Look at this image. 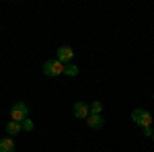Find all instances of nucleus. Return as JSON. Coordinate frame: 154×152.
I'll return each mask as SVG.
<instances>
[{
    "instance_id": "nucleus-1",
    "label": "nucleus",
    "mask_w": 154,
    "mask_h": 152,
    "mask_svg": "<svg viewBox=\"0 0 154 152\" xmlns=\"http://www.w3.org/2000/svg\"><path fill=\"white\" fill-rule=\"evenodd\" d=\"M131 121L138 123V126H142V128H148L152 123V113L146 111V109H134L131 111Z\"/></svg>"
},
{
    "instance_id": "nucleus-2",
    "label": "nucleus",
    "mask_w": 154,
    "mask_h": 152,
    "mask_svg": "<svg viewBox=\"0 0 154 152\" xmlns=\"http://www.w3.org/2000/svg\"><path fill=\"white\" fill-rule=\"evenodd\" d=\"M64 68H66V64H62L60 60H48L43 64V74L45 76H60V74H64Z\"/></svg>"
},
{
    "instance_id": "nucleus-3",
    "label": "nucleus",
    "mask_w": 154,
    "mask_h": 152,
    "mask_svg": "<svg viewBox=\"0 0 154 152\" xmlns=\"http://www.w3.org/2000/svg\"><path fill=\"white\" fill-rule=\"evenodd\" d=\"M29 115V107L25 105V103H14L11 107V121H19V123H23L25 119Z\"/></svg>"
},
{
    "instance_id": "nucleus-4",
    "label": "nucleus",
    "mask_w": 154,
    "mask_h": 152,
    "mask_svg": "<svg viewBox=\"0 0 154 152\" xmlns=\"http://www.w3.org/2000/svg\"><path fill=\"white\" fill-rule=\"evenodd\" d=\"M72 58H74V49H72L70 45H62L58 47V58L62 64H72Z\"/></svg>"
},
{
    "instance_id": "nucleus-5",
    "label": "nucleus",
    "mask_w": 154,
    "mask_h": 152,
    "mask_svg": "<svg viewBox=\"0 0 154 152\" xmlns=\"http://www.w3.org/2000/svg\"><path fill=\"white\" fill-rule=\"evenodd\" d=\"M74 115L78 117V119H86V117L91 115L88 105H86L84 101H76V103H74Z\"/></svg>"
},
{
    "instance_id": "nucleus-6",
    "label": "nucleus",
    "mask_w": 154,
    "mask_h": 152,
    "mask_svg": "<svg viewBox=\"0 0 154 152\" xmlns=\"http://www.w3.org/2000/svg\"><path fill=\"white\" fill-rule=\"evenodd\" d=\"M86 123H88V128H93V129H101L103 126H105V119H103V115H91L86 117Z\"/></svg>"
},
{
    "instance_id": "nucleus-7",
    "label": "nucleus",
    "mask_w": 154,
    "mask_h": 152,
    "mask_svg": "<svg viewBox=\"0 0 154 152\" xmlns=\"http://www.w3.org/2000/svg\"><path fill=\"white\" fill-rule=\"evenodd\" d=\"M23 132V126L19 123V121H8L6 123V134L8 136H17V134H21Z\"/></svg>"
},
{
    "instance_id": "nucleus-8",
    "label": "nucleus",
    "mask_w": 154,
    "mask_h": 152,
    "mask_svg": "<svg viewBox=\"0 0 154 152\" xmlns=\"http://www.w3.org/2000/svg\"><path fill=\"white\" fill-rule=\"evenodd\" d=\"M0 152H14V142H12L11 136L0 140Z\"/></svg>"
},
{
    "instance_id": "nucleus-9",
    "label": "nucleus",
    "mask_w": 154,
    "mask_h": 152,
    "mask_svg": "<svg viewBox=\"0 0 154 152\" xmlns=\"http://www.w3.org/2000/svg\"><path fill=\"white\" fill-rule=\"evenodd\" d=\"M88 111H91L93 115H101V111H103V103H101V101H93V103L88 105Z\"/></svg>"
},
{
    "instance_id": "nucleus-10",
    "label": "nucleus",
    "mask_w": 154,
    "mask_h": 152,
    "mask_svg": "<svg viewBox=\"0 0 154 152\" xmlns=\"http://www.w3.org/2000/svg\"><path fill=\"white\" fill-rule=\"evenodd\" d=\"M64 74H66V76H78V66H74V64H66Z\"/></svg>"
},
{
    "instance_id": "nucleus-11",
    "label": "nucleus",
    "mask_w": 154,
    "mask_h": 152,
    "mask_svg": "<svg viewBox=\"0 0 154 152\" xmlns=\"http://www.w3.org/2000/svg\"><path fill=\"white\" fill-rule=\"evenodd\" d=\"M21 126H23V132H31V129H33V121H31V119L27 117V119H25Z\"/></svg>"
},
{
    "instance_id": "nucleus-12",
    "label": "nucleus",
    "mask_w": 154,
    "mask_h": 152,
    "mask_svg": "<svg viewBox=\"0 0 154 152\" xmlns=\"http://www.w3.org/2000/svg\"><path fill=\"white\" fill-rule=\"evenodd\" d=\"M144 136H148V138H152V136H154V129L150 128V126H148V128H144Z\"/></svg>"
},
{
    "instance_id": "nucleus-13",
    "label": "nucleus",
    "mask_w": 154,
    "mask_h": 152,
    "mask_svg": "<svg viewBox=\"0 0 154 152\" xmlns=\"http://www.w3.org/2000/svg\"><path fill=\"white\" fill-rule=\"evenodd\" d=\"M152 140H154V136H152Z\"/></svg>"
}]
</instances>
